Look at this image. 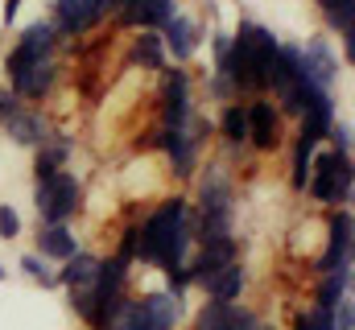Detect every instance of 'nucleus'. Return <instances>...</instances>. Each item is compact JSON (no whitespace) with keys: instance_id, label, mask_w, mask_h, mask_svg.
<instances>
[{"instance_id":"nucleus-20","label":"nucleus","mask_w":355,"mask_h":330,"mask_svg":"<svg viewBox=\"0 0 355 330\" xmlns=\"http://www.w3.org/2000/svg\"><path fill=\"white\" fill-rule=\"evenodd\" d=\"M339 116H335V95H327L322 103H314L310 112H302L297 116V141H306V145H322L327 141V132H331V124H335Z\"/></svg>"},{"instance_id":"nucleus-11","label":"nucleus","mask_w":355,"mask_h":330,"mask_svg":"<svg viewBox=\"0 0 355 330\" xmlns=\"http://www.w3.org/2000/svg\"><path fill=\"white\" fill-rule=\"evenodd\" d=\"M132 310L137 318L149 330H178L182 318H186V302L182 293H170V289H157V293H145V297H132Z\"/></svg>"},{"instance_id":"nucleus-8","label":"nucleus","mask_w":355,"mask_h":330,"mask_svg":"<svg viewBox=\"0 0 355 330\" xmlns=\"http://www.w3.org/2000/svg\"><path fill=\"white\" fill-rule=\"evenodd\" d=\"M352 240H355V219L352 207H335L331 219H327V248L314 256V277L331 272V268H347L352 264Z\"/></svg>"},{"instance_id":"nucleus-10","label":"nucleus","mask_w":355,"mask_h":330,"mask_svg":"<svg viewBox=\"0 0 355 330\" xmlns=\"http://www.w3.org/2000/svg\"><path fill=\"white\" fill-rule=\"evenodd\" d=\"M62 79V67H58V54L54 58H42V62H33V67H25L17 79H8L4 87L21 99V103H29V107H37V103H46L50 95H54V87Z\"/></svg>"},{"instance_id":"nucleus-37","label":"nucleus","mask_w":355,"mask_h":330,"mask_svg":"<svg viewBox=\"0 0 355 330\" xmlns=\"http://www.w3.org/2000/svg\"><path fill=\"white\" fill-rule=\"evenodd\" d=\"M132 330H149L145 322H141V318H137V310H132Z\"/></svg>"},{"instance_id":"nucleus-1","label":"nucleus","mask_w":355,"mask_h":330,"mask_svg":"<svg viewBox=\"0 0 355 330\" xmlns=\"http://www.w3.org/2000/svg\"><path fill=\"white\" fill-rule=\"evenodd\" d=\"M190 248H194V211L186 194H166L137 219V264L170 272L190 260Z\"/></svg>"},{"instance_id":"nucleus-17","label":"nucleus","mask_w":355,"mask_h":330,"mask_svg":"<svg viewBox=\"0 0 355 330\" xmlns=\"http://www.w3.org/2000/svg\"><path fill=\"white\" fill-rule=\"evenodd\" d=\"M33 252L50 264H62L79 252V240H75V227L71 223H37V236H33Z\"/></svg>"},{"instance_id":"nucleus-16","label":"nucleus","mask_w":355,"mask_h":330,"mask_svg":"<svg viewBox=\"0 0 355 330\" xmlns=\"http://www.w3.org/2000/svg\"><path fill=\"white\" fill-rule=\"evenodd\" d=\"M178 12V0H124L120 12H112L116 29L124 33H141V29H162L166 17Z\"/></svg>"},{"instance_id":"nucleus-7","label":"nucleus","mask_w":355,"mask_h":330,"mask_svg":"<svg viewBox=\"0 0 355 330\" xmlns=\"http://www.w3.org/2000/svg\"><path fill=\"white\" fill-rule=\"evenodd\" d=\"M103 17H107V12H103L99 0H54L46 21H50L54 37H58V46H62V42H79L83 33L99 29Z\"/></svg>"},{"instance_id":"nucleus-23","label":"nucleus","mask_w":355,"mask_h":330,"mask_svg":"<svg viewBox=\"0 0 355 330\" xmlns=\"http://www.w3.org/2000/svg\"><path fill=\"white\" fill-rule=\"evenodd\" d=\"M343 297H352V264L322 272L318 285H314V306H322V310H335Z\"/></svg>"},{"instance_id":"nucleus-30","label":"nucleus","mask_w":355,"mask_h":330,"mask_svg":"<svg viewBox=\"0 0 355 330\" xmlns=\"http://www.w3.org/2000/svg\"><path fill=\"white\" fill-rule=\"evenodd\" d=\"M327 141H331V149H335V153L352 157V124H347V120H335V124H331V132H327Z\"/></svg>"},{"instance_id":"nucleus-29","label":"nucleus","mask_w":355,"mask_h":330,"mask_svg":"<svg viewBox=\"0 0 355 330\" xmlns=\"http://www.w3.org/2000/svg\"><path fill=\"white\" fill-rule=\"evenodd\" d=\"M293 330H335V318H331V310L310 306V310H302V314L293 318Z\"/></svg>"},{"instance_id":"nucleus-32","label":"nucleus","mask_w":355,"mask_h":330,"mask_svg":"<svg viewBox=\"0 0 355 330\" xmlns=\"http://www.w3.org/2000/svg\"><path fill=\"white\" fill-rule=\"evenodd\" d=\"M223 330H268V322L261 318V314H257V310H248V306L240 302V310H236V318H232V322H227Z\"/></svg>"},{"instance_id":"nucleus-35","label":"nucleus","mask_w":355,"mask_h":330,"mask_svg":"<svg viewBox=\"0 0 355 330\" xmlns=\"http://www.w3.org/2000/svg\"><path fill=\"white\" fill-rule=\"evenodd\" d=\"M352 62H355V33L343 37V67H352Z\"/></svg>"},{"instance_id":"nucleus-2","label":"nucleus","mask_w":355,"mask_h":330,"mask_svg":"<svg viewBox=\"0 0 355 330\" xmlns=\"http://www.w3.org/2000/svg\"><path fill=\"white\" fill-rule=\"evenodd\" d=\"M277 46H281V42L272 37V29L261 25V21H240V25H236L219 75H227V79L236 82V95H240V99L268 95V67H272V58H277Z\"/></svg>"},{"instance_id":"nucleus-25","label":"nucleus","mask_w":355,"mask_h":330,"mask_svg":"<svg viewBox=\"0 0 355 330\" xmlns=\"http://www.w3.org/2000/svg\"><path fill=\"white\" fill-rule=\"evenodd\" d=\"M236 310H240V302H236V306H223V302H211V297H207V302L198 306L190 330H223L232 318H236Z\"/></svg>"},{"instance_id":"nucleus-33","label":"nucleus","mask_w":355,"mask_h":330,"mask_svg":"<svg viewBox=\"0 0 355 330\" xmlns=\"http://www.w3.org/2000/svg\"><path fill=\"white\" fill-rule=\"evenodd\" d=\"M331 318H335V330H355V306H352V297H343V302L331 310Z\"/></svg>"},{"instance_id":"nucleus-31","label":"nucleus","mask_w":355,"mask_h":330,"mask_svg":"<svg viewBox=\"0 0 355 330\" xmlns=\"http://www.w3.org/2000/svg\"><path fill=\"white\" fill-rule=\"evenodd\" d=\"M21 232H25V223H21V215H17V207L0 202V240H17Z\"/></svg>"},{"instance_id":"nucleus-6","label":"nucleus","mask_w":355,"mask_h":330,"mask_svg":"<svg viewBox=\"0 0 355 330\" xmlns=\"http://www.w3.org/2000/svg\"><path fill=\"white\" fill-rule=\"evenodd\" d=\"M194 116V82L186 67H166L162 71V99H157V124L166 128H186Z\"/></svg>"},{"instance_id":"nucleus-28","label":"nucleus","mask_w":355,"mask_h":330,"mask_svg":"<svg viewBox=\"0 0 355 330\" xmlns=\"http://www.w3.org/2000/svg\"><path fill=\"white\" fill-rule=\"evenodd\" d=\"M202 87H207V99H215V103H236L240 95H236V82L227 79V75H219V71H211L207 79H202Z\"/></svg>"},{"instance_id":"nucleus-9","label":"nucleus","mask_w":355,"mask_h":330,"mask_svg":"<svg viewBox=\"0 0 355 330\" xmlns=\"http://www.w3.org/2000/svg\"><path fill=\"white\" fill-rule=\"evenodd\" d=\"M244 107H248V145H252L257 153H277L281 141H285V116L272 107L268 95L248 99Z\"/></svg>"},{"instance_id":"nucleus-12","label":"nucleus","mask_w":355,"mask_h":330,"mask_svg":"<svg viewBox=\"0 0 355 330\" xmlns=\"http://www.w3.org/2000/svg\"><path fill=\"white\" fill-rule=\"evenodd\" d=\"M54 132H58L54 120H50L42 107H29V103H21V107L4 120V137H8L12 145H21V149H37V145H46Z\"/></svg>"},{"instance_id":"nucleus-22","label":"nucleus","mask_w":355,"mask_h":330,"mask_svg":"<svg viewBox=\"0 0 355 330\" xmlns=\"http://www.w3.org/2000/svg\"><path fill=\"white\" fill-rule=\"evenodd\" d=\"M215 137H223L227 149H244L248 145V107L240 103H223L219 120H215Z\"/></svg>"},{"instance_id":"nucleus-3","label":"nucleus","mask_w":355,"mask_h":330,"mask_svg":"<svg viewBox=\"0 0 355 330\" xmlns=\"http://www.w3.org/2000/svg\"><path fill=\"white\" fill-rule=\"evenodd\" d=\"M310 202L318 207H352L355 198V165L352 157L335 153V149H314V162H310V182L302 190Z\"/></svg>"},{"instance_id":"nucleus-21","label":"nucleus","mask_w":355,"mask_h":330,"mask_svg":"<svg viewBox=\"0 0 355 330\" xmlns=\"http://www.w3.org/2000/svg\"><path fill=\"white\" fill-rule=\"evenodd\" d=\"M198 289H207V297L211 302H223V306H236L240 297H244V289H248V268L236 260V264H227L223 272H215L207 285H198Z\"/></svg>"},{"instance_id":"nucleus-4","label":"nucleus","mask_w":355,"mask_h":330,"mask_svg":"<svg viewBox=\"0 0 355 330\" xmlns=\"http://www.w3.org/2000/svg\"><path fill=\"white\" fill-rule=\"evenodd\" d=\"M33 207H37L42 223H71L87 207V186H83L79 173L58 169V173L33 182Z\"/></svg>"},{"instance_id":"nucleus-15","label":"nucleus","mask_w":355,"mask_h":330,"mask_svg":"<svg viewBox=\"0 0 355 330\" xmlns=\"http://www.w3.org/2000/svg\"><path fill=\"white\" fill-rule=\"evenodd\" d=\"M157 37H162V46H166V58H174L178 67H182V62H190V58H194V50L202 46V37H207V33L198 29V21H194V17L174 12V17H166V21H162Z\"/></svg>"},{"instance_id":"nucleus-36","label":"nucleus","mask_w":355,"mask_h":330,"mask_svg":"<svg viewBox=\"0 0 355 330\" xmlns=\"http://www.w3.org/2000/svg\"><path fill=\"white\" fill-rule=\"evenodd\" d=\"M17 8H21V0H4V25L17 21Z\"/></svg>"},{"instance_id":"nucleus-27","label":"nucleus","mask_w":355,"mask_h":330,"mask_svg":"<svg viewBox=\"0 0 355 330\" xmlns=\"http://www.w3.org/2000/svg\"><path fill=\"white\" fill-rule=\"evenodd\" d=\"M17 264H21V272H25L29 281H37L42 289H58V277H54V268H50V264L37 256V252H25Z\"/></svg>"},{"instance_id":"nucleus-26","label":"nucleus","mask_w":355,"mask_h":330,"mask_svg":"<svg viewBox=\"0 0 355 330\" xmlns=\"http://www.w3.org/2000/svg\"><path fill=\"white\" fill-rule=\"evenodd\" d=\"M310 162H314V145L293 141V162H289V186H293V194L306 190V182H310Z\"/></svg>"},{"instance_id":"nucleus-13","label":"nucleus","mask_w":355,"mask_h":330,"mask_svg":"<svg viewBox=\"0 0 355 330\" xmlns=\"http://www.w3.org/2000/svg\"><path fill=\"white\" fill-rule=\"evenodd\" d=\"M236 260H240V240H236V236H223V240L198 244V252L186 260V268H190V281H194V285H207L215 272H223V268L236 264Z\"/></svg>"},{"instance_id":"nucleus-19","label":"nucleus","mask_w":355,"mask_h":330,"mask_svg":"<svg viewBox=\"0 0 355 330\" xmlns=\"http://www.w3.org/2000/svg\"><path fill=\"white\" fill-rule=\"evenodd\" d=\"M128 67H141V71H149V75H162V71L170 67V58H166V46H162L157 29H141V33H132Z\"/></svg>"},{"instance_id":"nucleus-38","label":"nucleus","mask_w":355,"mask_h":330,"mask_svg":"<svg viewBox=\"0 0 355 330\" xmlns=\"http://www.w3.org/2000/svg\"><path fill=\"white\" fill-rule=\"evenodd\" d=\"M0 281H8V268H4V264H0Z\"/></svg>"},{"instance_id":"nucleus-5","label":"nucleus","mask_w":355,"mask_h":330,"mask_svg":"<svg viewBox=\"0 0 355 330\" xmlns=\"http://www.w3.org/2000/svg\"><path fill=\"white\" fill-rule=\"evenodd\" d=\"M54 54H58V37H54L50 21H29V25L17 33L12 50L4 54V79H17L25 67H33V62H42V58H54Z\"/></svg>"},{"instance_id":"nucleus-24","label":"nucleus","mask_w":355,"mask_h":330,"mask_svg":"<svg viewBox=\"0 0 355 330\" xmlns=\"http://www.w3.org/2000/svg\"><path fill=\"white\" fill-rule=\"evenodd\" d=\"M95 268H99V256L79 248L71 260H62V268H58L54 277H58V285H62V289H83V285L95 281Z\"/></svg>"},{"instance_id":"nucleus-34","label":"nucleus","mask_w":355,"mask_h":330,"mask_svg":"<svg viewBox=\"0 0 355 330\" xmlns=\"http://www.w3.org/2000/svg\"><path fill=\"white\" fill-rule=\"evenodd\" d=\"M17 107H21V99H17V95H12L8 87H0V128H4V120H8V116H12Z\"/></svg>"},{"instance_id":"nucleus-14","label":"nucleus","mask_w":355,"mask_h":330,"mask_svg":"<svg viewBox=\"0 0 355 330\" xmlns=\"http://www.w3.org/2000/svg\"><path fill=\"white\" fill-rule=\"evenodd\" d=\"M339 54L331 50V42L327 37H310L306 46H302V54H297V75L310 82H318L322 91H331L335 79H339Z\"/></svg>"},{"instance_id":"nucleus-18","label":"nucleus","mask_w":355,"mask_h":330,"mask_svg":"<svg viewBox=\"0 0 355 330\" xmlns=\"http://www.w3.org/2000/svg\"><path fill=\"white\" fill-rule=\"evenodd\" d=\"M71 153H75V132H54L46 145H37V149H33V182H42V177H50V173L67 169Z\"/></svg>"}]
</instances>
